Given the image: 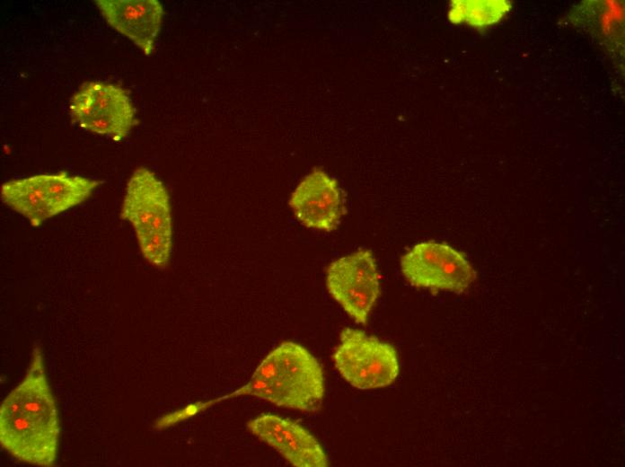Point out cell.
<instances>
[{"instance_id": "1", "label": "cell", "mask_w": 625, "mask_h": 467, "mask_svg": "<svg viewBox=\"0 0 625 467\" xmlns=\"http://www.w3.org/2000/svg\"><path fill=\"white\" fill-rule=\"evenodd\" d=\"M60 421L40 347L22 382L2 401L0 444L22 463L52 466L57 460Z\"/></svg>"}, {"instance_id": "2", "label": "cell", "mask_w": 625, "mask_h": 467, "mask_svg": "<svg viewBox=\"0 0 625 467\" xmlns=\"http://www.w3.org/2000/svg\"><path fill=\"white\" fill-rule=\"evenodd\" d=\"M242 391L278 407L313 411L325 393L322 367L304 347L286 341L265 357Z\"/></svg>"}, {"instance_id": "3", "label": "cell", "mask_w": 625, "mask_h": 467, "mask_svg": "<svg viewBox=\"0 0 625 467\" xmlns=\"http://www.w3.org/2000/svg\"><path fill=\"white\" fill-rule=\"evenodd\" d=\"M120 217L131 224L143 257L165 269L172 251L171 201L165 186L149 169L137 168L130 176Z\"/></svg>"}, {"instance_id": "4", "label": "cell", "mask_w": 625, "mask_h": 467, "mask_svg": "<svg viewBox=\"0 0 625 467\" xmlns=\"http://www.w3.org/2000/svg\"><path fill=\"white\" fill-rule=\"evenodd\" d=\"M100 184L99 181L61 171L5 181L0 196L3 203L38 227L85 201Z\"/></svg>"}, {"instance_id": "5", "label": "cell", "mask_w": 625, "mask_h": 467, "mask_svg": "<svg viewBox=\"0 0 625 467\" xmlns=\"http://www.w3.org/2000/svg\"><path fill=\"white\" fill-rule=\"evenodd\" d=\"M68 110L72 124L114 142L127 138L138 123L128 92L108 82L83 84L71 97Z\"/></svg>"}, {"instance_id": "6", "label": "cell", "mask_w": 625, "mask_h": 467, "mask_svg": "<svg viewBox=\"0 0 625 467\" xmlns=\"http://www.w3.org/2000/svg\"><path fill=\"white\" fill-rule=\"evenodd\" d=\"M331 357L340 375L357 389L386 387L400 373L394 347L360 330H342Z\"/></svg>"}, {"instance_id": "7", "label": "cell", "mask_w": 625, "mask_h": 467, "mask_svg": "<svg viewBox=\"0 0 625 467\" xmlns=\"http://www.w3.org/2000/svg\"><path fill=\"white\" fill-rule=\"evenodd\" d=\"M400 266L411 286L433 292L462 294L477 278L474 268L462 251L435 241L412 246L401 258Z\"/></svg>"}, {"instance_id": "8", "label": "cell", "mask_w": 625, "mask_h": 467, "mask_svg": "<svg viewBox=\"0 0 625 467\" xmlns=\"http://www.w3.org/2000/svg\"><path fill=\"white\" fill-rule=\"evenodd\" d=\"M330 295L358 324H365L381 294V275L370 250L359 249L328 266Z\"/></svg>"}, {"instance_id": "9", "label": "cell", "mask_w": 625, "mask_h": 467, "mask_svg": "<svg viewBox=\"0 0 625 467\" xmlns=\"http://www.w3.org/2000/svg\"><path fill=\"white\" fill-rule=\"evenodd\" d=\"M295 218L305 227L332 232L345 214L342 191L337 180L313 168L295 187L289 198Z\"/></svg>"}, {"instance_id": "10", "label": "cell", "mask_w": 625, "mask_h": 467, "mask_svg": "<svg viewBox=\"0 0 625 467\" xmlns=\"http://www.w3.org/2000/svg\"><path fill=\"white\" fill-rule=\"evenodd\" d=\"M248 430L297 467H325L326 453L299 423L273 414H260L247 423Z\"/></svg>"}, {"instance_id": "11", "label": "cell", "mask_w": 625, "mask_h": 467, "mask_svg": "<svg viewBox=\"0 0 625 467\" xmlns=\"http://www.w3.org/2000/svg\"><path fill=\"white\" fill-rule=\"evenodd\" d=\"M104 20L143 53L153 54L164 16L158 0H95Z\"/></svg>"}, {"instance_id": "12", "label": "cell", "mask_w": 625, "mask_h": 467, "mask_svg": "<svg viewBox=\"0 0 625 467\" xmlns=\"http://www.w3.org/2000/svg\"><path fill=\"white\" fill-rule=\"evenodd\" d=\"M499 1H454L449 18L453 22H465L473 27H484L496 22L507 12V4Z\"/></svg>"}]
</instances>
